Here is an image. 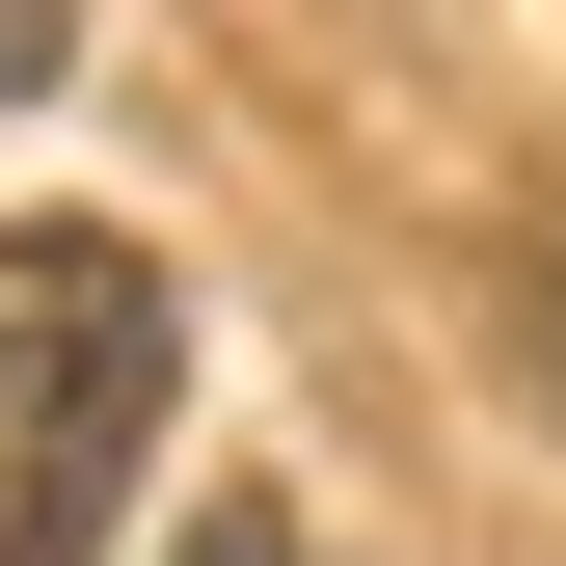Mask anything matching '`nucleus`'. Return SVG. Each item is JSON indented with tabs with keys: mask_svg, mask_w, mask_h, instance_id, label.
<instances>
[{
	"mask_svg": "<svg viewBox=\"0 0 566 566\" xmlns=\"http://www.w3.org/2000/svg\"><path fill=\"white\" fill-rule=\"evenodd\" d=\"M163 243L135 217H0V566H108L135 459H163Z\"/></svg>",
	"mask_w": 566,
	"mask_h": 566,
	"instance_id": "f257e3e1",
	"label": "nucleus"
},
{
	"mask_svg": "<svg viewBox=\"0 0 566 566\" xmlns=\"http://www.w3.org/2000/svg\"><path fill=\"white\" fill-rule=\"evenodd\" d=\"M54 54H82V28H54V0H0V108H28V82H54Z\"/></svg>",
	"mask_w": 566,
	"mask_h": 566,
	"instance_id": "f03ea898",
	"label": "nucleus"
}]
</instances>
